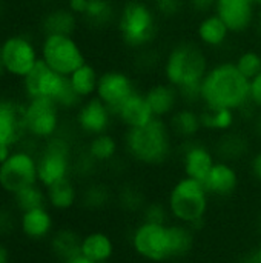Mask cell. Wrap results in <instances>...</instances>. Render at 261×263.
I'll return each mask as SVG.
<instances>
[{"mask_svg": "<svg viewBox=\"0 0 261 263\" xmlns=\"http://www.w3.org/2000/svg\"><path fill=\"white\" fill-rule=\"evenodd\" d=\"M258 9H260V11L257 12V26H258V32H260L261 35V6Z\"/></svg>", "mask_w": 261, "mask_h": 263, "instance_id": "obj_50", "label": "cell"}, {"mask_svg": "<svg viewBox=\"0 0 261 263\" xmlns=\"http://www.w3.org/2000/svg\"><path fill=\"white\" fill-rule=\"evenodd\" d=\"M169 228H171L172 260L186 257L194 248V230L178 222H171Z\"/></svg>", "mask_w": 261, "mask_h": 263, "instance_id": "obj_32", "label": "cell"}, {"mask_svg": "<svg viewBox=\"0 0 261 263\" xmlns=\"http://www.w3.org/2000/svg\"><path fill=\"white\" fill-rule=\"evenodd\" d=\"M38 45L42 62L62 76L69 77L77 68L88 62L82 45L74 35L45 34Z\"/></svg>", "mask_w": 261, "mask_h": 263, "instance_id": "obj_9", "label": "cell"}, {"mask_svg": "<svg viewBox=\"0 0 261 263\" xmlns=\"http://www.w3.org/2000/svg\"><path fill=\"white\" fill-rule=\"evenodd\" d=\"M186 3L194 12L206 15V14H211L215 9L217 0H186Z\"/></svg>", "mask_w": 261, "mask_h": 263, "instance_id": "obj_41", "label": "cell"}, {"mask_svg": "<svg viewBox=\"0 0 261 263\" xmlns=\"http://www.w3.org/2000/svg\"><path fill=\"white\" fill-rule=\"evenodd\" d=\"M258 230H260V233H261V217H260V220H258Z\"/></svg>", "mask_w": 261, "mask_h": 263, "instance_id": "obj_53", "label": "cell"}, {"mask_svg": "<svg viewBox=\"0 0 261 263\" xmlns=\"http://www.w3.org/2000/svg\"><path fill=\"white\" fill-rule=\"evenodd\" d=\"M114 119L118 120L126 129L140 128L155 119L145 92H134L117 111H114Z\"/></svg>", "mask_w": 261, "mask_h": 263, "instance_id": "obj_20", "label": "cell"}, {"mask_svg": "<svg viewBox=\"0 0 261 263\" xmlns=\"http://www.w3.org/2000/svg\"><path fill=\"white\" fill-rule=\"evenodd\" d=\"M134 92H137V86L128 72L122 69H108L100 72L95 96L109 106L112 114Z\"/></svg>", "mask_w": 261, "mask_h": 263, "instance_id": "obj_14", "label": "cell"}, {"mask_svg": "<svg viewBox=\"0 0 261 263\" xmlns=\"http://www.w3.org/2000/svg\"><path fill=\"white\" fill-rule=\"evenodd\" d=\"M234 63L248 80H252L261 72V52L255 49L243 51Z\"/></svg>", "mask_w": 261, "mask_h": 263, "instance_id": "obj_36", "label": "cell"}, {"mask_svg": "<svg viewBox=\"0 0 261 263\" xmlns=\"http://www.w3.org/2000/svg\"><path fill=\"white\" fill-rule=\"evenodd\" d=\"M34 183H38L37 153L22 143L0 162V190L14 196Z\"/></svg>", "mask_w": 261, "mask_h": 263, "instance_id": "obj_11", "label": "cell"}, {"mask_svg": "<svg viewBox=\"0 0 261 263\" xmlns=\"http://www.w3.org/2000/svg\"><path fill=\"white\" fill-rule=\"evenodd\" d=\"M229 35V28L215 12L203 15L197 25V39L203 46L220 48L228 42Z\"/></svg>", "mask_w": 261, "mask_h": 263, "instance_id": "obj_24", "label": "cell"}, {"mask_svg": "<svg viewBox=\"0 0 261 263\" xmlns=\"http://www.w3.org/2000/svg\"><path fill=\"white\" fill-rule=\"evenodd\" d=\"M114 120L115 119L109 106L103 103L97 96L83 100L75 109V125L78 131L86 137L109 133Z\"/></svg>", "mask_w": 261, "mask_h": 263, "instance_id": "obj_15", "label": "cell"}, {"mask_svg": "<svg viewBox=\"0 0 261 263\" xmlns=\"http://www.w3.org/2000/svg\"><path fill=\"white\" fill-rule=\"evenodd\" d=\"M249 103L252 108L261 109V72L249 80Z\"/></svg>", "mask_w": 261, "mask_h": 263, "instance_id": "obj_40", "label": "cell"}, {"mask_svg": "<svg viewBox=\"0 0 261 263\" xmlns=\"http://www.w3.org/2000/svg\"><path fill=\"white\" fill-rule=\"evenodd\" d=\"M209 68L206 52L194 42L174 45L163 62L165 80L178 89L182 100L188 105L200 102L202 82Z\"/></svg>", "mask_w": 261, "mask_h": 263, "instance_id": "obj_1", "label": "cell"}, {"mask_svg": "<svg viewBox=\"0 0 261 263\" xmlns=\"http://www.w3.org/2000/svg\"><path fill=\"white\" fill-rule=\"evenodd\" d=\"M5 14V2L3 0H0V17Z\"/></svg>", "mask_w": 261, "mask_h": 263, "instance_id": "obj_51", "label": "cell"}, {"mask_svg": "<svg viewBox=\"0 0 261 263\" xmlns=\"http://www.w3.org/2000/svg\"><path fill=\"white\" fill-rule=\"evenodd\" d=\"M168 123L171 126L174 137H178V139L186 140V142L194 140L198 136V133L203 129L202 114L191 106L178 108L168 119Z\"/></svg>", "mask_w": 261, "mask_h": 263, "instance_id": "obj_23", "label": "cell"}, {"mask_svg": "<svg viewBox=\"0 0 261 263\" xmlns=\"http://www.w3.org/2000/svg\"><path fill=\"white\" fill-rule=\"evenodd\" d=\"M200 102L205 108H228L240 112L251 106L249 80L234 62L212 65L202 82Z\"/></svg>", "mask_w": 261, "mask_h": 263, "instance_id": "obj_2", "label": "cell"}, {"mask_svg": "<svg viewBox=\"0 0 261 263\" xmlns=\"http://www.w3.org/2000/svg\"><path fill=\"white\" fill-rule=\"evenodd\" d=\"M123 146L126 154L145 166H160L174 153V134L165 119H154L145 126L125 131Z\"/></svg>", "mask_w": 261, "mask_h": 263, "instance_id": "obj_3", "label": "cell"}, {"mask_svg": "<svg viewBox=\"0 0 261 263\" xmlns=\"http://www.w3.org/2000/svg\"><path fill=\"white\" fill-rule=\"evenodd\" d=\"M254 131L255 134L261 137V109L255 114V119H254Z\"/></svg>", "mask_w": 261, "mask_h": 263, "instance_id": "obj_48", "label": "cell"}, {"mask_svg": "<svg viewBox=\"0 0 261 263\" xmlns=\"http://www.w3.org/2000/svg\"><path fill=\"white\" fill-rule=\"evenodd\" d=\"M145 96L154 116L157 119H165V120L169 119L178 109V103L182 100L178 89L171 83H168L166 80L151 85L149 89L145 92Z\"/></svg>", "mask_w": 261, "mask_h": 263, "instance_id": "obj_21", "label": "cell"}, {"mask_svg": "<svg viewBox=\"0 0 261 263\" xmlns=\"http://www.w3.org/2000/svg\"><path fill=\"white\" fill-rule=\"evenodd\" d=\"M186 0H154V9L165 18L177 17L186 6Z\"/></svg>", "mask_w": 261, "mask_h": 263, "instance_id": "obj_39", "label": "cell"}, {"mask_svg": "<svg viewBox=\"0 0 261 263\" xmlns=\"http://www.w3.org/2000/svg\"><path fill=\"white\" fill-rule=\"evenodd\" d=\"M169 223H151L142 220L134 227L129 237L132 251L148 263H165L172 260Z\"/></svg>", "mask_w": 261, "mask_h": 263, "instance_id": "obj_10", "label": "cell"}, {"mask_svg": "<svg viewBox=\"0 0 261 263\" xmlns=\"http://www.w3.org/2000/svg\"><path fill=\"white\" fill-rule=\"evenodd\" d=\"M74 171L72 146L62 134L45 142L37 151L38 183L46 190L62 180L71 179Z\"/></svg>", "mask_w": 261, "mask_h": 263, "instance_id": "obj_8", "label": "cell"}, {"mask_svg": "<svg viewBox=\"0 0 261 263\" xmlns=\"http://www.w3.org/2000/svg\"><path fill=\"white\" fill-rule=\"evenodd\" d=\"M14 228V217L8 210L0 208V234L8 233L9 230Z\"/></svg>", "mask_w": 261, "mask_h": 263, "instance_id": "obj_43", "label": "cell"}, {"mask_svg": "<svg viewBox=\"0 0 261 263\" xmlns=\"http://www.w3.org/2000/svg\"><path fill=\"white\" fill-rule=\"evenodd\" d=\"M17 227L26 239L34 242L45 240L51 237L52 233L55 231L54 216L48 208V205L22 211L17 220Z\"/></svg>", "mask_w": 261, "mask_h": 263, "instance_id": "obj_18", "label": "cell"}, {"mask_svg": "<svg viewBox=\"0 0 261 263\" xmlns=\"http://www.w3.org/2000/svg\"><path fill=\"white\" fill-rule=\"evenodd\" d=\"M23 111L25 99L0 96V162L26 142Z\"/></svg>", "mask_w": 261, "mask_h": 263, "instance_id": "obj_13", "label": "cell"}, {"mask_svg": "<svg viewBox=\"0 0 261 263\" xmlns=\"http://www.w3.org/2000/svg\"><path fill=\"white\" fill-rule=\"evenodd\" d=\"M249 2H251V3H254L257 8H260L261 6V0H249Z\"/></svg>", "mask_w": 261, "mask_h": 263, "instance_id": "obj_52", "label": "cell"}, {"mask_svg": "<svg viewBox=\"0 0 261 263\" xmlns=\"http://www.w3.org/2000/svg\"><path fill=\"white\" fill-rule=\"evenodd\" d=\"M0 57L6 76L20 82L42 60L40 45L31 34L15 31L0 40Z\"/></svg>", "mask_w": 261, "mask_h": 263, "instance_id": "obj_7", "label": "cell"}, {"mask_svg": "<svg viewBox=\"0 0 261 263\" xmlns=\"http://www.w3.org/2000/svg\"><path fill=\"white\" fill-rule=\"evenodd\" d=\"M82 237L71 228H60L51 236V250L62 260H68L80 254Z\"/></svg>", "mask_w": 261, "mask_h": 263, "instance_id": "obj_30", "label": "cell"}, {"mask_svg": "<svg viewBox=\"0 0 261 263\" xmlns=\"http://www.w3.org/2000/svg\"><path fill=\"white\" fill-rule=\"evenodd\" d=\"M66 8L71 12H74L77 17H83V14L86 12V8H88V0H68Z\"/></svg>", "mask_w": 261, "mask_h": 263, "instance_id": "obj_44", "label": "cell"}, {"mask_svg": "<svg viewBox=\"0 0 261 263\" xmlns=\"http://www.w3.org/2000/svg\"><path fill=\"white\" fill-rule=\"evenodd\" d=\"M118 142L111 133L98 134L94 137H89V142L86 145V154L97 163H109L112 162L118 154Z\"/></svg>", "mask_w": 261, "mask_h": 263, "instance_id": "obj_28", "label": "cell"}, {"mask_svg": "<svg viewBox=\"0 0 261 263\" xmlns=\"http://www.w3.org/2000/svg\"><path fill=\"white\" fill-rule=\"evenodd\" d=\"M214 12L226 23L231 34H242L257 22V6L249 0H217Z\"/></svg>", "mask_w": 261, "mask_h": 263, "instance_id": "obj_16", "label": "cell"}, {"mask_svg": "<svg viewBox=\"0 0 261 263\" xmlns=\"http://www.w3.org/2000/svg\"><path fill=\"white\" fill-rule=\"evenodd\" d=\"M80 200V193L72 179L62 180L49 188H46L48 206L55 211H69Z\"/></svg>", "mask_w": 261, "mask_h": 263, "instance_id": "obj_25", "label": "cell"}, {"mask_svg": "<svg viewBox=\"0 0 261 263\" xmlns=\"http://www.w3.org/2000/svg\"><path fill=\"white\" fill-rule=\"evenodd\" d=\"M80 254L97 263H108L115 254V243L109 234L91 231L82 237Z\"/></svg>", "mask_w": 261, "mask_h": 263, "instance_id": "obj_22", "label": "cell"}, {"mask_svg": "<svg viewBox=\"0 0 261 263\" xmlns=\"http://www.w3.org/2000/svg\"><path fill=\"white\" fill-rule=\"evenodd\" d=\"M11 197H12L14 206L20 213L22 211L32 210V208H38V206L48 205V202H46V190L40 183L29 185V186L20 190L18 193H15Z\"/></svg>", "mask_w": 261, "mask_h": 263, "instance_id": "obj_33", "label": "cell"}, {"mask_svg": "<svg viewBox=\"0 0 261 263\" xmlns=\"http://www.w3.org/2000/svg\"><path fill=\"white\" fill-rule=\"evenodd\" d=\"M242 263H261V242L251 251L245 256V259Z\"/></svg>", "mask_w": 261, "mask_h": 263, "instance_id": "obj_45", "label": "cell"}, {"mask_svg": "<svg viewBox=\"0 0 261 263\" xmlns=\"http://www.w3.org/2000/svg\"><path fill=\"white\" fill-rule=\"evenodd\" d=\"M154 6L145 0H128L117 15V28L123 43L140 49L151 45L158 34V18Z\"/></svg>", "mask_w": 261, "mask_h": 263, "instance_id": "obj_6", "label": "cell"}, {"mask_svg": "<svg viewBox=\"0 0 261 263\" xmlns=\"http://www.w3.org/2000/svg\"><path fill=\"white\" fill-rule=\"evenodd\" d=\"M117 200H118L120 208L125 210V211H129V213L142 211L145 203H146L143 193L134 185H125L120 190Z\"/></svg>", "mask_w": 261, "mask_h": 263, "instance_id": "obj_37", "label": "cell"}, {"mask_svg": "<svg viewBox=\"0 0 261 263\" xmlns=\"http://www.w3.org/2000/svg\"><path fill=\"white\" fill-rule=\"evenodd\" d=\"M18 83L23 99H49L55 102L62 111H75L83 102L74 92L69 79L58 74L42 60Z\"/></svg>", "mask_w": 261, "mask_h": 263, "instance_id": "obj_5", "label": "cell"}, {"mask_svg": "<svg viewBox=\"0 0 261 263\" xmlns=\"http://www.w3.org/2000/svg\"><path fill=\"white\" fill-rule=\"evenodd\" d=\"M249 171L251 176L261 183V149L254 153V156L249 160Z\"/></svg>", "mask_w": 261, "mask_h": 263, "instance_id": "obj_42", "label": "cell"}, {"mask_svg": "<svg viewBox=\"0 0 261 263\" xmlns=\"http://www.w3.org/2000/svg\"><path fill=\"white\" fill-rule=\"evenodd\" d=\"M215 153L198 142H191L185 146L182 153V166L185 176L197 180H205L212 166L215 165Z\"/></svg>", "mask_w": 261, "mask_h": 263, "instance_id": "obj_19", "label": "cell"}, {"mask_svg": "<svg viewBox=\"0 0 261 263\" xmlns=\"http://www.w3.org/2000/svg\"><path fill=\"white\" fill-rule=\"evenodd\" d=\"M83 18L92 26H108L115 18V9L111 0H88Z\"/></svg>", "mask_w": 261, "mask_h": 263, "instance_id": "obj_34", "label": "cell"}, {"mask_svg": "<svg viewBox=\"0 0 261 263\" xmlns=\"http://www.w3.org/2000/svg\"><path fill=\"white\" fill-rule=\"evenodd\" d=\"M202 114V123L203 129L212 131V133H229L237 123V111L228 109V108H203Z\"/></svg>", "mask_w": 261, "mask_h": 263, "instance_id": "obj_31", "label": "cell"}, {"mask_svg": "<svg viewBox=\"0 0 261 263\" xmlns=\"http://www.w3.org/2000/svg\"><path fill=\"white\" fill-rule=\"evenodd\" d=\"M8 76H6V71H5V66H3V62H2V57H0V82L5 80Z\"/></svg>", "mask_w": 261, "mask_h": 263, "instance_id": "obj_49", "label": "cell"}, {"mask_svg": "<svg viewBox=\"0 0 261 263\" xmlns=\"http://www.w3.org/2000/svg\"><path fill=\"white\" fill-rule=\"evenodd\" d=\"M211 197H231L235 194L240 185V174L234 163L226 160H217L206 179L203 180Z\"/></svg>", "mask_w": 261, "mask_h": 263, "instance_id": "obj_17", "label": "cell"}, {"mask_svg": "<svg viewBox=\"0 0 261 263\" xmlns=\"http://www.w3.org/2000/svg\"><path fill=\"white\" fill-rule=\"evenodd\" d=\"M98 77H100V72L89 62H86L85 65L77 68L68 79H69V83H71L74 92L82 100H86V99H91L95 96Z\"/></svg>", "mask_w": 261, "mask_h": 263, "instance_id": "obj_27", "label": "cell"}, {"mask_svg": "<svg viewBox=\"0 0 261 263\" xmlns=\"http://www.w3.org/2000/svg\"><path fill=\"white\" fill-rule=\"evenodd\" d=\"M62 263H97V262H94V260H91V259L85 257L83 254H77V256H74V257H71V259H68V260H65V262H62Z\"/></svg>", "mask_w": 261, "mask_h": 263, "instance_id": "obj_47", "label": "cell"}, {"mask_svg": "<svg viewBox=\"0 0 261 263\" xmlns=\"http://www.w3.org/2000/svg\"><path fill=\"white\" fill-rule=\"evenodd\" d=\"M77 15L68 8H54L48 11L40 22L42 35L45 34H69L74 35L77 29Z\"/></svg>", "mask_w": 261, "mask_h": 263, "instance_id": "obj_26", "label": "cell"}, {"mask_svg": "<svg viewBox=\"0 0 261 263\" xmlns=\"http://www.w3.org/2000/svg\"><path fill=\"white\" fill-rule=\"evenodd\" d=\"M0 263H11V251L3 242H0Z\"/></svg>", "mask_w": 261, "mask_h": 263, "instance_id": "obj_46", "label": "cell"}, {"mask_svg": "<svg viewBox=\"0 0 261 263\" xmlns=\"http://www.w3.org/2000/svg\"><path fill=\"white\" fill-rule=\"evenodd\" d=\"M171 214L168 205L163 202H146L142 210V220L151 223H169Z\"/></svg>", "mask_w": 261, "mask_h": 263, "instance_id": "obj_38", "label": "cell"}, {"mask_svg": "<svg viewBox=\"0 0 261 263\" xmlns=\"http://www.w3.org/2000/svg\"><path fill=\"white\" fill-rule=\"evenodd\" d=\"M111 200L112 193L105 183H91L80 194V202L88 210H103L111 203Z\"/></svg>", "mask_w": 261, "mask_h": 263, "instance_id": "obj_35", "label": "cell"}, {"mask_svg": "<svg viewBox=\"0 0 261 263\" xmlns=\"http://www.w3.org/2000/svg\"><path fill=\"white\" fill-rule=\"evenodd\" d=\"M62 109L49 99H25L26 140L45 143L60 134Z\"/></svg>", "mask_w": 261, "mask_h": 263, "instance_id": "obj_12", "label": "cell"}, {"mask_svg": "<svg viewBox=\"0 0 261 263\" xmlns=\"http://www.w3.org/2000/svg\"><path fill=\"white\" fill-rule=\"evenodd\" d=\"M249 151V142L237 133H225L220 136L217 145H215V153L220 157V160H226L234 163L235 160L243 159Z\"/></svg>", "mask_w": 261, "mask_h": 263, "instance_id": "obj_29", "label": "cell"}, {"mask_svg": "<svg viewBox=\"0 0 261 263\" xmlns=\"http://www.w3.org/2000/svg\"><path fill=\"white\" fill-rule=\"evenodd\" d=\"M211 196L202 180L183 176L169 190L166 205L174 222L191 227L194 231L200 230L208 211Z\"/></svg>", "mask_w": 261, "mask_h": 263, "instance_id": "obj_4", "label": "cell"}]
</instances>
